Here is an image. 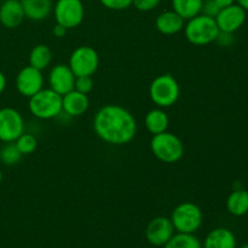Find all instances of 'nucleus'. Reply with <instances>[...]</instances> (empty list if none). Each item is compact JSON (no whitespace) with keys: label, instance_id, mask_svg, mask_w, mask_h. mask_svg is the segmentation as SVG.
I'll return each mask as SVG.
<instances>
[{"label":"nucleus","instance_id":"nucleus-13","mask_svg":"<svg viewBox=\"0 0 248 248\" xmlns=\"http://www.w3.org/2000/svg\"><path fill=\"white\" fill-rule=\"evenodd\" d=\"M77 77L68 64H56L48 73V85L50 89L57 92L61 96H64L68 92L74 90Z\"/></svg>","mask_w":248,"mask_h":248},{"label":"nucleus","instance_id":"nucleus-19","mask_svg":"<svg viewBox=\"0 0 248 248\" xmlns=\"http://www.w3.org/2000/svg\"><path fill=\"white\" fill-rule=\"evenodd\" d=\"M227 210L235 217H242L248 213V191L246 189H235L227 199Z\"/></svg>","mask_w":248,"mask_h":248},{"label":"nucleus","instance_id":"nucleus-22","mask_svg":"<svg viewBox=\"0 0 248 248\" xmlns=\"http://www.w3.org/2000/svg\"><path fill=\"white\" fill-rule=\"evenodd\" d=\"M203 0H172V7L184 21L201 14Z\"/></svg>","mask_w":248,"mask_h":248},{"label":"nucleus","instance_id":"nucleus-31","mask_svg":"<svg viewBox=\"0 0 248 248\" xmlns=\"http://www.w3.org/2000/svg\"><path fill=\"white\" fill-rule=\"evenodd\" d=\"M67 31H68V29H65L63 26L56 23V26L53 27V29H52V33H53V35L56 36V38H63V36L67 34Z\"/></svg>","mask_w":248,"mask_h":248},{"label":"nucleus","instance_id":"nucleus-14","mask_svg":"<svg viewBox=\"0 0 248 248\" xmlns=\"http://www.w3.org/2000/svg\"><path fill=\"white\" fill-rule=\"evenodd\" d=\"M26 18L21 0H5L0 5V23L7 29H15Z\"/></svg>","mask_w":248,"mask_h":248},{"label":"nucleus","instance_id":"nucleus-11","mask_svg":"<svg viewBox=\"0 0 248 248\" xmlns=\"http://www.w3.org/2000/svg\"><path fill=\"white\" fill-rule=\"evenodd\" d=\"M216 22L222 33L234 34L246 22V11L235 2L230 6L220 9L216 16Z\"/></svg>","mask_w":248,"mask_h":248},{"label":"nucleus","instance_id":"nucleus-28","mask_svg":"<svg viewBox=\"0 0 248 248\" xmlns=\"http://www.w3.org/2000/svg\"><path fill=\"white\" fill-rule=\"evenodd\" d=\"M161 0H132V5L142 12L152 11L160 5Z\"/></svg>","mask_w":248,"mask_h":248},{"label":"nucleus","instance_id":"nucleus-29","mask_svg":"<svg viewBox=\"0 0 248 248\" xmlns=\"http://www.w3.org/2000/svg\"><path fill=\"white\" fill-rule=\"evenodd\" d=\"M219 11H220V7L216 4L215 0H203L201 14L216 18V16H217Z\"/></svg>","mask_w":248,"mask_h":248},{"label":"nucleus","instance_id":"nucleus-16","mask_svg":"<svg viewBox=\"0 0 248 248\" xmlns=\"http://www.w3.org/2000/svg\"><path fill=\"white\" fill-rule=\"evenodd\" d=\"M26 18L40 22L47 18L53 11L52 0H21Z\"/></svg>","mask_w":248,"mask_h":248},{"label":"nucleus","instance_id":"nucleus-3","mask_svg":"<svg viewBox=\"0 0 248 248\" xmlns=\"http://www.w3.org/2000/svg\"><path fill=\"white\" fill-rule=\"evenodd\" d=\"M150 149L153 155L164 164H176L184 155V144L181 138L169 131L153 136Z\"/></svg>","mask_w":248,"mask_h":248},{"label":"nucleus","instance_id":"nucleus-4","mask_svg":"<svg viewBox=\"0 0 248 248\" xmlns=\"http://www.w3.org/2000/svg\"><path fill=\"white\" fill-rule=\"evenodd\" d=\"M29 111L40 120H51L63 111L62 96L52 89H41L29 98Z\"/></svg>","mask_w":248,"mask_h":248},{"label":"nucleus","instance_id":"nucleus-30","mask_svg":"<svg viewBox=\"0 0 248 248\" xmlns=\"http://www.w3.org/2000/svg\"><path fill=\"white\" fill-rule=\"evenodd\" d=\"M232 40V34L222 33V31H220L219 35H218L217 40L216 41H218V43H219L222 46H228V45H230Z\"/></svg>","mask_w":248,"mask_h":248},{"label":"nucleus","instance_id":"nucleus-23","mask_svg":"<svg viewBox=\"0 0 248 248\" xmlns=\"http://www.w3.org/2000/svg\"><path fill=\"white\" fill-rule=\"evenodd\" d=\"M164 248H202V245L193 234L178 232L171 237Z\"/></svg>","mask_w":248,"mask_h":248},{"label":"nucleus","instance_id":"nucleus-33","mask_svg":"<svg viewBox=\"0 0 248 248\" xmlns=\"http://www.w3.org/2000/svg\"><path fill=\"white\" fill-rule=\"evenodd\" d=\"M6 86H7L6 77H5L4 73L0 72V94H2V92L5 91V89H6Z\"/></svg>","mask_w":248,"mask_h":248},{"label":"nucleus","instance_id":"nucleus-20","mask_svg":"<svg viewBox=\"0 0 248 248\" xmlns=\"http://www.w3.org/2000/svg\"><path fill=\"white\" fill-rule=\"evenodd\" d=\"M169 124V115H167L161 108L152 109L150 111H148V114L145 115L144 119L145 128H147L148 132L152 133L153 136L159 135V133L167 131Z\"/></svg>","mask_w":248,"mask_h":248},{"label":"nucleus","instance_id":"nucleus-8","mask_svg":"<svg viewBox=\"0 0 248 248\" xmlns=\"http://www.w3.org/2000/svg\"><path fill=\"white\" fill-rule=\"evenodd\" d=\"M56 23L65 29H74L82 23L85 7L82 0H57L53 6Z\"/></svg>","mask_w":248,"mask_h":248},{"label":"nucleus","instance_id":"nucleus-12","mask_svg":"<svg viewBox=\"0 0 248 248\" xmlns=\"http://www.w3.org/2000/svg\"><path fill=\"white\" fill-rule=\"evenodd\" d=\"M174 227L167 217H156L150 220L145 230L148 242L153 246L164 247L174 235Z\"/></svg>","mask_w":248,"mask_h":248},{"label":"nucleus","instance_id":"nucleus-15","mask_svg":"<svg viewBox=\"0 0 248 248\" xmlns=\"http://www.w3.org/2000/svg\"><path fill=\"white\" fill-rule=\"evenodd\" d=\"M62 108L68 116H81L89 110L90 99L87 94L73 90L62 96Z\"/></svg>","mask_w":248,"mask_h":248},{"label":"nucleus","instance_id":"nucleus-36","mask_svg":"<svg viewBox=\"0 0 248 248\" xmlns=\"http://www.w3.org/2000/svg\"><path fill=\"white\" fill-rule=\"evenodd\" d=\"M240 248H248V244H245V245H242V246L240 247Z\"/></svg>","mask_w":248,"mask_h":248},{"label":"nucleus","instance_id":"nucleus-2","mask_svg":"<svg viewBox=\"0 0 248 248\" xmlns=\"http://www.w3.org/2000/svg\"><path fill=\"white\" fill-rule=\"evenodd\" d=\"M219 33L216 18L203 14H199L198 16L188 19L184 26V35L186 40L195 46H206L215 43Z\"/></svg>","mask_w":248,"mask_h":248},{"label":"nucleus","instance_id":"nucleus-35","mask_svg":"<svg viewBox=\"0 0 248 248\" xmlns=\"http://www.w3.org/2000/svg\"><path fill=\"white\" fill-rule=\"evenodd\" d=\"M1 182H2V172L1 170H0V184H1Z\"/></svg>","mask_w":248,"mask_h":248},{"label":"nucleus","instance_id":"nucleus-34","mask_svg":"<svg viewBox=\"0 0 248 248\" xmlns=\"http://www.w3.org/2000/svg\"><path fill=\"white\" fill-rule=\"evenodd\" d=\"M236 4L240 5L245 11H248V0H236Z\"/></svg>","mask_w":248,"mask_h":248},{"label":"nucleus","instance_id":"nucleus-24","mask_svg":"<svg viewBox=\"0 0 248 248\" xmlns=\"http://www.w3.org/2000/svg\"><path fill=\"white\" fill-rule=\"evenodd\" d=\"M22 156L21 152L17 148L16 143H5L0 149V161L6 166H15L21 161Z\"/></svg>","mask_w":248,"mask_h":248},{"label":"nucleus","instance_id":"nucleus-9","mask_svg":"<svg viewBox=\"0 0 248 248\" xmlns=\"http://www.w3.org/2000/svg\"><path fill=\"white\" fill-rule=\"evenodd\" d=\"M24 132V119L17 109H0V140L4 143L16 142Z\"/></svg>","mask_w":248,"mask_h":248},{"label":"nucleus","instance_id":"nucleus-17","mask_svg":"<svg viewBox=\"0 0 248 248\" xmlns=\"http://www.w3.org/2000/svg\"><path fill=\"white\" fill-rule=\"evenodd\" d=\"M184 19L177 14L173 10H169V11H164L157 16L156 21H155V26L156 29L161 34L165 35H174L178 34L184 29Z\"/></svg>","mask_w":248,"mask_h":248},{"label":"nucleus","instance_id":"nucleus-5","mask_svg":"<svg viewBox=\"0 0 248 248\" xmlns=\"http://www.w3.org/2000/svg\"><path fill=\"white\" fill-rule=\"evenodd\" d=\"M149 96L159 108H169L178 101L181 96V87L171 74H162L152 81Z\"/></svg>","mask_w":248,"mask_h":248},{"label":"nucleus","instance_id":"nucleus-26","mask_svg":"<svg viewBox=\"0 0 248 248\" xmlns=\"http://www.w3.org/2000/svg\"><path fill=\"white\" fill-rule=\"evenodd\" d=\"M93 89V80L92 77H77L75 79L74 90L81 92V93H90Z\"/></svg>","mask_w":248,"mask_h":248},{"label":"nucleus","instance_id":"nucleus-25","mask_svg":"<svg viewBox=\"0 0 248 248\" xmlns=\"http://www.w3.org/2000/svg\"><path fill=\"white\" fill-rule=\"evenodd\" d=\"M16 145L18 150L21 152L22 155H31L38 148V140L31 133L23 132L18 138L16 140Z\"/></svg>","mask_w":248,"mask_h":248},{"label":"nucleus","instance_id":"nucleus-32","mask_svg":"<svg viewBox=\"0 0 248 248\" xmlns=\"http://www.w3.org/2000/svg\"><path fill=\"white\" fill-rule=\"evenodd\" d=\"M215 2L220 7V9H223V7H227V6H230V5L235 4L236 0H215Z\"/></svg>","mask_w":248,"mask_h":248},{"label":"nucleus","instance_id":"nucleus-27","mask_svg":"<svg viewBox=\"0 0 248 248\" xmlns=\"http://www.w3.org/2000/svg\"><path fill=\"white\" fill-rule=\"evenodd\" d=\"M104 7L114 11H123L132 6V0H99Z\"/></svg>","mask_w":248,"mask_h":248},{"label":"nucleus","instance_id":"nucleus-6","mask_svg":"<svg viewBox=\"0 0 248 248\" xmlns=\"http://www.w3.org/2000/svg\"><path fill=\"white\" fill-rule=\"evenodd\" d=\"M171 222L174 230L183 234H194L202 224V211L193 202H182L171 213Z\"/></svg>","mask_w":248,"mask_h":248},{"label":"nucleus","instance_id":"nucleus-18","mask_svg":"<svg viewBox=\"0 0 248 248\" xmlns=\"http://www.w3.org/2000/svg\"><path fill=\"white\" fill-rule=\"evenodd\" d=\"M202 248H236V237L227 228H216L208 232Z\"/></svg>","mask_w":248,"mask_h":248},{"label":"nucleus","instance_id":"nucleus-37","mask_svg":"<svg viewBox=\"0 0 248 248\" xmlns=\"http://www.w3.org/2000/svg\"><path fill=\"white\" fill-rule=\"evenodd\" d=\"M82 1H84V0H82Z\"/></svg>","mask_w":248,"mask_h":248},{"label":"nucleus","instance_id":"nucleus-7","mask_svg":"<svg viewBox=\"0 0 248 248\" xmlns=\"http://www.w3.org/2000/svg\"><path fill=\"white\" fill-rule=\"evenodd\" d=\"M68 65L75 77H92L99 67L98 52L91 46H79L70 55Z\"/></svg>","mask_w":248,"mask_h":248},{"label":"nucleus","instance_id":"nucleus-21","mask_svg":"<svg viewBox=\"0 0 248 248\" xmlns=\"http://www.w3.org/2000/svg\"><path fill=\"white\" fill-rule=\"evenodd\" d=\"M52 61V51L45 44H38L29 53V65L39 70H44Z\"/></svg>","mask_w":248,"mask_h":248},{"label":"nucleus","instance_id":"nucleus-10","mask_svg":"<svg viewBox=\"0 0 248 248\" xmlns=\"http://www.w3.org/2000/svg\"><path fill=\"white\" fill-rule=\"evenodd\" d=\"M43 70H39L31 65H26L18 72L16 77V89L23 97L31 98V96L44 89Z\"/></svg>","mask_w":248,"mask_h":248},{"label":"nucleus","instance_id":"nucleus-1","mask_svg":"<svg viewBox=\"0 0 248 248\" xmlns=\"http://www.w3.org/2000/svg\"><path fill=\"white\" fill-rule=\"evenodd\" d=\"M93 130L108 144L125 145L136 137L137 121L133 114L124 107L107 104L94 114Z\"/></svg>","mask_w":248,"mask_h":248}]
</instances>
